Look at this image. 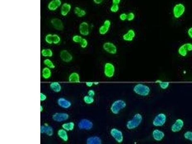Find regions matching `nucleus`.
Masks as SVG:
<instances>
[{"label":"nucleus","mask_w":192,"mask_h":144,"mask_svg":"<svg viewBox=\"0 0 192 144\" xmlns=\"http://www.w3.org/2000/svg\"><path fill=\"white\" fill-rule=\"evenodd\" d=\"M186 7L183 3H176L172 8V13L173 17L176 19L181 18L186 13Z\"/></svg>","instance_id":"nucleus-1"},{"label":"nucleus","mask_w":192,"mask_h":144,"mask_svg":"<svg viewBox=\"0 0 192 144\" xmlns=\"http://www.w3.org/2000/svg\"><path fill=\"white\" fill-rule=\"evenodd\" d=\"M143 121V116L141 114H135L131 120L127 122L126 123V127L129 130H133L138 127L141 125Z\"/></svg>","instance_id":"nucleus-2"},{"label":"nucleus","mask_w":192,"mask_h":144,"mask_svg":"<svg viewBox=\"0 0 192 144\" xmlns=\"http://www.w3.org/2000/svg\"><path fill=\"white\" fill-rule=\"evenodd\" d=\"M133 91L137 95L142 97H146L150 94L151 89L145 84H138L134 86Z\"/></svg>","instance_id":"nucleus-3"},{"label":"nucleus","mask_w":192,"mask_h":144,"mask_svg":"<svg viewBox=\"0 0 192 144\" xmlns=\"http://www.w3.org/2000/svg\"><path fill=\"white\" fill-rule=\"evenodd\" d=\"M126 103L123 99H117L111 105V111L114 114H118L121 110L126 108Z\"/></svg>","instance_id":"nucleus-4"},{"label":"nucleus","mask_w":192,"mask_h":144,"mask_svg":"<svg viewBox=\"0 0 192 144\" xmlns=\"http://www.w3.org/2000/svg\"><path fill=\"white\" fill-rule=\"evenodd\" d=\"M167 121V116L163 113L157 115L153 121V125L156 127L163 126Z\"/></svg>","instance_id":"nucleus-5"},{"label":"nucleus","mask_w":192,"mask_h":144,"mask_svg":"<svg viewBox=\"0 0 192 144\" xmlns=\"http://www.w3.org/2000/svg\"><path fill=\"white\" fill-rule=\"evenodd\" d=\"M192 51V43H186L180 46L178 49V54L182 57H186L188 53Z\"/></svg>","instance_id":"nucleus-6"},{"label":"nucleus","mask_w":192,"mask_h":144,"mask_svg":"<svg viewBox=\"0 0 192 144\" xmlns=\"http://www.w3.org/2000/svg\"><path fill=\"white\" fill-rule=\"evenodd\" d=\"M103 49L107 53L111 54H116L117 53V47L111 42H106L103 44Z\"/></svg>","instance_id":"nucleus-7"},{"label":"nucleus","mask_w":192,"mask_h":144,"mask_svg":"<svg viewBox=\"0 0 192 144\" xmlns=\"http://www.w3.org/2000/svg\"><path fill=\"white\" fill-rule=\"evenodd\" d=\"M112 138L115 140L118 143H122L123 141V132L121 130L113 128L111 129L110 132Z\"/></svg>","instance_id":"nucleus-8"},{"label":"nucleus","mask_w":192,"mask_h":144,"mask_svg":"<svg viewBox=\"0 0 192 144\" xmlns=\"http://www.w3.org/2000/svg\"><path fill=\"white\" fill-rule=\"evenodd\" d=\"M115 72V67L112 63H110V62L105 63L104 73L107 78H112L114 76Z\"/></svg>","instance_id":"nucleus-9"},{"label":"nucleus","mask_w":192,"mask_h":144,"mask_svg":"<svg viewBox=\"0 0 192 144\" xmlns=\"http://www.w3.org/2000/svg\"><path fill=\"white\" fill-rule=\"evenodd\" d=\"M112 25V22L109 19H106L103 24L99 27V32L100 35H105L110 30Z\"/></svg>","instance_id":"nucleus-10"},{"label":"nucleus","mask_w":192,"mask_h":144,"mask_svg":"<svg viewBox=\"0 0 192 144\" xmlns=\"http://www.w3.org/2000/svg\"><path fill=\"white\" fill-rule=\"evenodd\" d=\"M78 126L79 129L82 130H89L92 129L93 126V124L90 120L84 119L79 122Z\"/></svg>","instance_id":"nucleus-11"},{"label":"nucleus","mask_w":192,"mask_h":144,"mask_svg":"<svg viewBox=\"0 0 192 144\" xmlns=\"http://www.w3.org/2000/svg\"><path fill=\"white\" fill-rule=\"evenodd\" d=\"M51 24L55 30L58 31H63L64 25L63 21L58 18H53L51 20Z\"/></svg>","instance_id":"nucleus-12"},{"label":"nucleus","mask_w":192,"mask_h":144,"mask_svg":"<svg viewBox=\"0 0 192 144\" xmlns=\"http://www.w3.org/2000/svg\"><path fill=\"white\" fill-rule=\"evenodd\" d=\"M89 25L88 22L83 21L79 26V33L84 36H87L90 33Z\"/></svg>","instance_id":"nucleus-13"},{"label":"nucleus","mask_w":192,"mask_h":144,"mask_svg":"<svg viewBox=\"0 0 192 144\" xmlns=\"http://www.w3.org/2000/svg\"><path fill=\"white\" fill-rule=\"evenodd\" d=\"M136 37V33L133 29H129L126 33L122 36V38L123 41L126 42H131L135 39Z\"/></svg>","instance_id":"nucleus-14"},{"label":"nucleus","mask_w":192,"mask_h":144,"mask_svg":"<svg viewBox=\"0 0 192 144\" xmlns=\"http://www.w3.org/2000/svg\"><path fill=\"white\" fill-rule=\"evenodd\" d=\"M184 126V122L181 119L176 120L174 123L171 126V131L174 133H177L181 131Z\"/></svg>","instance_id":"nucleus-15"},{"label":"nucleus","mask_w":192,"mask_h":144,"mask_svg":"<svg viewBox=\"0 0 192 144\" xmlns=\"http://www.w3.org/2000/svg\"><path fill=\"white\" fill-rule=\"evenodd\" d=\"M62 2L61 0H52L48 4L47 8L50 11H55L61 6Z\"/></svg>","instance_id":"nucleus-16"},{"label":"nucleus","mask_w":192,"mask_h":144,"mask_svg":"<svg viewBox=\"0 0 192 144\" xmlns=\"http://www.w3.org/2000/svg\"><path fill=\"white\" fill-rule=\"evenodd\" d=\"M69 118V115L66 113H55L53 115V120L57 122H61L66 121Z\"/></svg>","instance_id":"nucleus-17"},{"label":"nucleus","mask_w":192,"mask_h":144,"mask_svg":"<svg viewBox=\"0 0 192 144\" xmlns=\"http://www.w3.org/2000/svg\"><path fill=\"white\" fill-rule=\"evenodd\" d=\"M60 57L63 62H70L72 59L71 54L66 50H63L61 51Z\"/></svg>","instance_id":"nucleus-18"},{"label":"nucleus","mask_w":192,"mask_h":144,"mask_svg":"<svg viewBox=\"0 0 192 144\" xmlns=\"http://www.w3.org/2000/svg\"><path fill=\"white\" fill-rule=\"evenodd\" d=\"M72 6L70 3L65 2L61 6V14L63 17H66L71 10Z\"/></svg>","instance_id":"nucleus-19"},{"label":"nucleus","mask_w":192,"mask_h":144,"mask_svg":"<svg viewBox=\"0 0 192 144\" xmlns=\"http://www.w3.org/2000/svg\"><path fill=\"white\" fill-rule=\"evenodd\" d=\"M41 134H46L49 137H51L53 134V130L52 127L45 123L43 126H41Z\"/></svg>","instance_id":"nucleus-20"},{"label":"nucleus","mask_w":192,"mask_h":144,"mask_svg":"<svg viewBox=\"0 0 192 144\" xmlns=\"http://www.w3.org/2000/svg\"><path fill=\"white\" fill-rule=\"evenodd\" d=\"M152 136L154 139L156 141H160L164 138L165 134L161 130L155 129L152 132Z\"/></svg>","instance_id":"nucleus-21"},{"label":"nucleus","mask_w":192,"mask_h":144,"mask_svg":"<svg viewBox=\"0 0 192 144\" xmlns=\"http://www.w3.org/2000/svg\"><path fill=\"white\" fill-rule=\"evenodd\" d=\"M57 102H58L59 106L64 109H68L71 106L72 104L71 102L64 98H59Z\"/></svg>","instance_id":"nucleus-22"},{"label":"nucleus","mask_w":192,"mask_h":144,"mask_svg":"<svg viewBox=\"0 0 192 144\" xmlns=\"http://www.w3.org/2000/svg\"><path fill=\"white\" fill-rule=\"evenodd\" d=\"M68 80L70 83H77L80 82L79 75L76 72L71 74L70 75H69Z\"/></svg>","instance_id":"nucleus-23"},{"label":"nucleus","mask_w":192,"mask_h":144,"mask_svg":"<svg viewBox=\"0 0 192 144\" xmlns=\"http://www.w3.org/2000/svg\"><path fill=\"white\" fill-rule=\"evenodd\" d=\"M74 13L78 18H82L87 14L86 10L81 9L79 7L76 6L74 8Z\"/></svg>","instance_id":"nucleus-24"},{"label":"nucleus","mask_w":192,"mask_h":144,"mask_svg":"<svg viewBox=\"0 0 192 144\" xmlns=\"http://www.w3.org/2000/svg\"><path fill=\"white\" fill-rule=\"evenodd\" d=\"M101 143L102 141L101 139L96 136L88 138L87 140V144H101Z\"/></svg>","instance_id":"nucleus-25"},{"label":"nucleus","mask_w":192,"mask_h":144,"mask_svg":"<svg viewBox=\"0 0 192 144\" xmlns=\"http://www.w3.org/2000/svg\"><path fill=\"white\" fill-rule=\"evenodd\" d=\"M50 88L52 90L55 92L56 93H58L61 91V86L60 83L58 82H54L51 83L50 85Z\"/></svg>","instance_id":"nucleus-26"},{"label":"nucleus","mask_w":192,"mask_h":144,"mask_svg":"<svg viewBox=\"0 0 192 144\" xmlns=\"http://www.w3.org/2000/svg\"><path fill=\"white\" fill-rule=\"evenodd\" d=\"M58 135L60 138L65 142L68 141V137L66 130L64 129H60L58 131Z\"/></svg>","instance_id":"nucleus-27"},{"label":"nucleus","mask_w":192,"mask_h":144,"mask_svg":"<svg viewBox=\"0 0 192 144\" xmlns=\"http://www.w3.org/2000/svg\"><path fill=\"white\" fill-rule=\"evenodd\" d=\"M42 77L46 79L51 78V75H52V72L50 70V68L48 67L44 68L42 71Z\"/></svg>","instance_id":"nucleus-28"},{"label":"nucleus","mask_w":192,"mask_h":144,"mask_svg":"<svg viewBox=\"0 0 192 144\" xmlns=\"http://www.w3.org/2000/svg\"><path fill=\"white\" fill-rule=\"evenodd\" d=\"M63 129L67 131H72L75 127V123L73 122H68V123H64L62 125Z\"/></svg>","instance_id":"nucleus-29"},{"label":"nucleus","mask_w":192,"mask_h":144,"mask_svg":"<svg viewBox=\"0 0 192 144\" xmlns=\"http://www.w3.org/2000/svg\"><path fill=\"white\" fill-rule=\"evenodd\" d=\"M41 54L43 57H51L53 56V52L50 49H44L41 51Z\"/></svg>","instance_id":"nucleus-30"},{"label":"nucleus","mask_w":192,"mask_h":144,"mask_svg":"<svg viewBox=\"0 0 192 144\" xmlns=\"http://www.w3.org/2000/svg\"><path fill=\"white\" fill-rule=\"evenodd\" d=\"M156 82L159 84V86L163 90H166L170 85V83L168 82H163L160 80H157Z\"/></svg>","instance_id":"nucleus-31"},{"label":"nucleus","mask_w":192,"mask_h":144,"mask_svg":"<svg viewBox=\"0 0 192 144\" xmlns=\"http://www.w3.org/2000/svg\"><path fill=\"white\" fill-rule=\"evenodd\" d=\"M43 63L45 66H47L48 67L51 69H54L55 68V66L53 63V62L51 60L49 59H46L44 60Z\"/></svg>","instance_id":"nucleus-32"},{"label":"nucleus","mask_w":192,"mask_h":144,"mask_svg":"<svg viewBox=\"0 0 192 144\" xmlns=\"http://www.w3.org/2000/svg\"><path fill=\"white\" fill-rule=\"evenodd\" d=\"M84 101V102L86 103L87 104H91L93 103L94 102V99L91 96H84L83 98Z\"/></svg>","instance_id":"nucleus-33"},{"label":"nucleus","mask_w":192,"mask_h":144,"mask_svg":"<svg viewBox=\"0 0 192 144\" xmlns=\"http://www.w3.org/2000/svg\"><path fill=\"white\" fill-rule=\"evenodd\" d=\"M110 10L112 13H116L120 10V6L118 5L112 4L110 7Z\"/></svg>","instance_id":"nucleus-34"},{"label":"nucleus","mask_w":192,"mask_h":144,"mask_svg":"<svg viewBox=\"0 0 192 144\" xmlns=\"http://www.w3.org/2000/svg\"><path fill=\"white\" fill-rule=\"evenodd\" d=\"M45 41L49 44H53V34H49L46 35Z\"/></svg>","instance_id":"nucleus-35"},{"label":"nucleus","mask_w":192,"mask_h":144,"mask_svg":"<svg viewBox=\"0 0 192 144\" xmlns=\"http://www.w3.org/2000/svg\"><path fill=\"white\" fill-rule=\"evenodd\" d=\"M83 38L80 35H74L72 38V40L74 42L80 43V42L82 41Z\"/></svg>","instance_id":"nucleus-36"},{"label":"nucleus","mask_w":192,"mask_h":144,"mask_svg":"<svg viewBox=\"0 0 192 144\" xmlns=\"http://www.w3.org/2000/svg\"><path fill=\"white\" fill-rule=\"evenodd\" d=\"M184 138L192 142V132L188 131L184 134Z\"/></svg>","instance_id":"nucleus-37"},{"label":"nucleus","mask_w":192,"mask_h":144,"mask_svg":"<svg viewBox=\"0 0 192 144\" xmlns=\"http://www.w3.org/2000/svg\"><path fill=\"white\" fill-rule=\"evenodd\" d=\"M61 42V38L58 35L56 34H53V44H58Z\"/></svg>","instance_id":"nucleus-38"},{"label":"nucleus","mask_w":192,"mask_h":144,"mask_svg":"<svg viewBox=\"0 0 192 144\" xmlns=\"http://www.w3.org/2000/svg\"><path fill=\"white\" fill-rule=\"evenodd\" d=\"M135 18V14L134 12H130L127 14V21L129 22H131V21H134Z\"/></svg>","instance_id":"nucleus-39"},{"label":"nucleus","mask_w":192,"mask_h":144,"mask_svg":"<svg viewBox=\"0 0 192 144\" xmlns=\"http://www.w3.org/2000/svg\"><path fill=\"white\" fill-rule=\"evenodd\" d=\"M119 19L122 21H125L127 19V14L122 13L119 15Z\"/></svg>","instance_id":"nucleus-40"},{"label":"nucleus","mask_w":192,"mask_h":144,"mask_svg":"<svg viewBox=\"0 0 192 144\" xmlns=\"http://www.w3.org/2000/svg\"><path fill=\"white\" fill-rule=\"evenodd\" d=\"M80 44L82 48L84 49V48H87L88 45V41H87L86 38H83L82 41L80 42Z\"/></svg>","instance_id":"nucleus-41"},{"label":"nucleus","mask_w":192,"mask_h":144,"mask_svg":"<svg viewBox=\"0 0 192 144\" xmlns=\"http://www.w3.org/2000/svg\"><path fill=\"white\" fill-rule=\"evenodd\" d=\"M187 35L192 40V26L189 27V29L187 30Z\"/></svg>","instance_id":"nucleus-42"},{"label":"nucleus","mask_w":192,"mask_h":144,"mask_svg":"<svg viewBox=\"0 0 192 144\" xmlns=\"http://www.w3.org/2000/svg\"><path fill=\"white\" fill-rule=\"evenodd\" d=\"M104 1V0H93V2L95 5H100Z\"/></svg>","instance_id":"nucleus-43"},{"label":"nucleus","mask_w":192,"mask_h":144,"mask_svg":"<svg viewBox=\"0 0 192 144\" xmlns=\"http://www.w3.org/2000/svg\"><path fill=\"white\" fill-rule=\"evenodd\" d=\"M47 98V96L42 93H41V102H43L45 101Z\"/></svg>","instance_id":"nucleus-44"},{"label":"nucleus","mask_w":192,"mask_h":144,"mask_svg":"<svg viewBox=\"0 0 192 144\" xmlns=\"http://www.w3.org/2000/svg\"><path fill=\"white\" fill-rule=\"evenodd\" d=\"M88 94L89 96L93 97L95 95V93L94 91L93 90H89L88 91Z\"/></svg>","instance_id":"nucleus-45"},{"label":"nucleus","mask_w":192,"mask_h":144,"mask_svg":"<svg viewBox=\"0 0 192 144\" xmlns=\"http://www.w3.org/2000/svg\"><path fill=\"white\" fill-rule=\"evenodd\" d=\"M122 0H112V4H114V5H120L121 3Z\"/></svg>","instance_id":"nucleus-46"},{"label":"nucleus","mask_w":192,"mask_h":144,"mask_svg":"<svg viewBox=\"0 0 192 144\" xmlns=\"http://www.w3.org/2000/svg\"><path fill=\"white\" fill-rule=\"evenodd\" d=\"M86 85L88 87H91L94 85V82H87L86 83Z\"/></svg>","instance_id":"nucleus-47"},{"label":"nucleus","mask_w":192,"mask_h":144,"mask_svg":"<svg viewBox=\"0 0 192 144\" xmlns=\"http://www.w3.org/2000/svg\"><path fill=\"white\" fill-rule=\"evenodd\" d=\"M42 111H43V107L42 106H41V112H42Z\"/></svg>","instance_id":"nucleus-48"},{"label":"nucleus","mask_w":192,"mask_h":144,"mask_svg":"<svg viewBox=\"0 0 192 144\" xmlns=\"http://www.w3.org/2000/svg\"><path fill=\"white\" fill-rule=\"evenodd\" d=\"M99 84V82H94V85H98V84Z\"/></svg>","instance_id":"nucleus-49"}]
</instances>
